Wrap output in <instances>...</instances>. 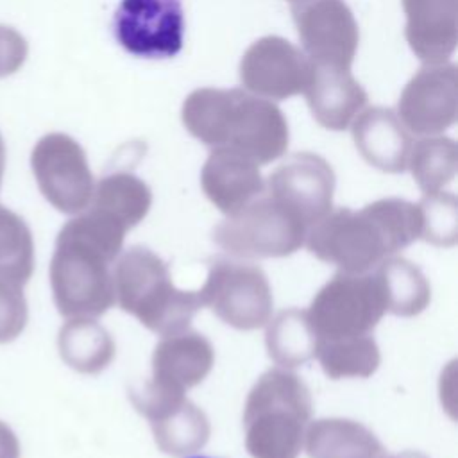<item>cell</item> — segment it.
<instances>
[{"label": "cell", "mask_w": 458, "mask_h": 458, "mask_svg": "<svg viewBox=\"0 0 458 458\" xmlns=\"http://www.w3.org/2000/svg\"><path fill=\"white\" fill-rule=\"evenodd\" d=\"M125 233L118 220L91 206L61 227L50 259V286L63 317L95 318L114 304L111 263Z\"/></svg>", "instance_id": "cell-1"}, {"label": "cell", "mask_w": 458, "mask_h": 458, "mask_svg": "<svg viewBox=\"0 0 458 458\" xmlns=\"http://www.w3.org/2000/svg\"><path fill=\"white\" fill-rule=\"evenodd\" d=\"M422 220L417 204L403 199H379L360 211L331 209L306 233L308 250L342 272L365 274L394 252L420 238Z\"/></svg>", "instance_id": "cell-2"}, {"label": "cell", "mask_w": 458, "mask_h": 458, "mask_svg": "<svg viewBox=\"0 0 458 458\" xmlns=\"http://www.w3.org/2000/svg\"><path fill=\"white\" fill-rule=\"evenodd\" d=\"M186 131L209 147L234 148L258 165L286 152L288 123L268 98L233 88H200L182 104Z\"/></svg>", "instance_id": "cell-3"}, {"label": "cell", "mask_w": 458, "mask_h": 458, "mask_svg": "<svg viewBox=\"0 0 458 458\" xmlns=\"http://www.w3.org/2000/svg\"><path fill=\"white\" fill-rule=\"evenodd\" d=\"M311 417V394L284 369L267 370L247 395L245 447L252 458H295Z\"/></svg>", "instance_id": "cell-4"}, {"label": "cell", "mask_w": 458, "mask_h": 458, "mask_svg": "<svg viewBox=\"0 0 458 458\" xmlns=\"http://www.w3.org/2000/svg\"><path fill=\"white\" fill-rule=\"evenodd\" d=\"M113 283L120 308L163 336L188 329L202 306L199 292L175 288L168 265L141 245H134L120 256L113 270Z\"/></svg>", "instance_id": "cell-5"}, {"label": "cell", "mask_w": 458, "mask_h": 458, "mask_svg": "<svg viewBox=\"0 0 458 458\" xmlns=\"http://www.w3.org/2000/svg\"><path fill=\"white\" fill-rule=\"evenodd\" d=\"M308 227L270 195L261 193L213 229L215 243L238 258H281L302 247Z\"/></svg>", "instance_id": "cell-6"}, {"label": "cell", "mask_w": 458, "mask_h": 458, "mask_svg": "<svg viewBox=\"0 0 458 458\" xmlns=\"http://www.w3.org/2000/svg\"><path fill=\"white\" fill-rule=\"evenodd\" d=\"M385 311L376 276L338 272L317 292L306 313L318 340L369 335Z\"/></svg>", "instance_id": "cell-7"}, {"label": "cell", "mask_w": 458, "mask_h": 458, "mask_svg": "<svg viewBox=\"0 0 458 458\" xmlns=\"http://www.w3.org/2000/svg\"><path fill=\"white\" fill-rule=\"evenodd\" d=\"M202 306L236 329H258L270 320L272 290L265 272L252 263L218 258L209 265L199 292Z\"/></svg>", "instance_id": "cell-8"}, {"label": "cell", "mask_w": 458, "mask_h": 458, "mask_svg": "<svg viewBox=\"0 0 458 458\" xmlns=\"http://www.w3.org/2000/svg\"><path fill=\"white\" fill-rule=\"evenodd\" d=\"M30 166L43 197L61 213L84 211L93 197V174L84 148L68 134H45L32 148Z\"/></svg>", "instance_id": "cell-9"}, {"label": "cell", "mask_w": 458, "mask_h": 458, "mask_svg": "<svg viewBox=\"0 0 458 458\" xmlns=\"http://www.w3.org/2000/svg\"><path fill=\"white\" fill-rule=\"evenodd\" d=\"M134 408L148 420L157 447L172 456L195 453L206 445L211 426L206 413L184 397V392L145 381L131 388Z\"/></svg>", "instance_id": "cell-10"}, {"label": "cell", "mask_w": 458, "mask_h": 458, "mask_svg": "<svg viewBox=\"0 0 458 458\" xmlns=\"http://www.w3.org/2000/svg\"><path fill=\"white\" fill-rule=\"evenodd\" d=\"M116 41L132 55L166 59L181 52L184 13L181 0H122L113 16Z\"/></svg>", "instance_id": "cell-11"}, {"label": "cell", "mask_w": 458, "mask_h": 458, "mask_svg": "<svg viewBox=\"0 0 458 458\" xmlns=\"http://www.w3.org/2000/svg\"><path fill=\"white\" fill-rule=\"evenodd\" d=\"M292 16L311 63L351 70L360 34L344 0H295Z\"/></svg>", "instance_id": "cell-12"}, {"label": "cell", "mask_w": 458, "mask_h": 458, "mask_svg": "<svg viewBox=\"0 0 458 458\" xmlns=\"http://www.w3.org/2000/svg\"><path fill=\"white\" fill-rule=\"evenodd\" d=\"M265 190L310 229L331 211L335 172L318 154L297 152L268 175Z\"/></svg>", "instance_id": "cell-13"}, {"label": "cell", "mask_w": 458, "mask_h": 458, "mask_svg": "<svg viewBox=\"0 0 458 458\" xmlns=\"http://www.w3.org/2000/svg\"><path fill=\"white\" fill-rule=\"evenodd\" d=\"M310 75L308 55L279 36L259 38L240 61V81L245 89L270 100L304 93Z\"/></svg>", "instance_id": "cell-14"}, {"label": "cell", "mask_w": 458, "mask_h": 458, "mask_svg": "<svg viewBox=\"0 0 458 458\" xmlns=\"http://www.w3.org/2000/svg\"><path fill=\"white\" fill-rule=\"evenodd\" d=\"M399 120L415 134H438L456 122L458 75L453 63L426 64L399 97Z\"/></svg>", "instance_id": "cell-15"}, {"label": "cell", "mask_w": 458, "mask_h": 458, "mask_svg": "<svg viewBox=\"0 0 458 458\" xmlns=\"http://www.w3.org/2000/svg\"><path fill=\"white\" fill-rule=\"evenodd\" d=\"M200 184L206 197L225 215L265 193L259 165L229 147H213L202 166Z\"/></svg>", "instance_id": "cell-16"}, {"label": "cell", "mask_w": 458, "mask_h": 458, "mask_svg": "<svg viewBox=\"0 0 458 458\" xmlns=\"http://www.w3.org/2000/svg\"><path fill=\"white\" fill-rule=\"evenodd\" d=\"M404 36L413 54L426 64L445 63L458 39V0H403Z\"/></svg>", "instance_id": "cell-17"}, {"label": "cell", "mask_w": 458, "mask_h": 458, "mask_svg": "<svg viewBox=\"0 0 458 458\" xmlns=\"http://www.w3.org/2000/svg\"><path fill=\"white\" fill-rule=\"evenodd\" d=\"M304 95L313 118L331 131L347 129L369 100L351 70L315 63Z\"/></svg>", "instance_id": "cell-18"}, {"label": "cell", "mask_w": 458, "mask_h": 458, "mask_svg": "<svg viewBox=\"0 0 458 458\" xmlns=\"http://www.w3.org/2000/svg\"><path fill=\"white\" fill-rule=\"evenodd\" d=\"M215 351L211 342L197 331L165 336L152 354V381L174 390L199 385L211 370Z\"/></svg>", "instance_id": "cell-19"}, {"label": "cell", "mask_w": 458, "mask_h": 458, "mask_svg": "<svg viewBox=\"0 0 458 458\" xmlns=\"http://www.w3.org/2000/svg\"><path fill=\"white\" fill-rule=\"evenodd\" d=\"M352 138L361 157L388 174L404 172L411 138L399 116L386 107H369L352 123Z\"/></svg>", "instance_id": "cell-20"}, {"label": "cell", "mask_w": 458, "mask_h": 458, "mask_svg": "<svg viewBox=\"0 0 458 458\" xmlns=\"http://www.w3.org/2000/svg\"><path fill=\"white\" fill-rule=\"evenodd\" d=\"M304 437L310 458H377L385 454L377 437L349 419L315 420Z\"/></svg>", "instance_id": "cell-21"}, {"label": "cell", "mask_w": 458, "mask_h": 458, "mask_svg": "<svg viewBox=\"0 0 458 458\" xmlns=\"http://www.w3.org/2000/svg\"><path fill=\"white\" fill-rule=\"evenodd\" d=\"M59 354L77 372L98 374L114 358V342L91 317H73L59 331Z\"/></svg>", "instance_id": "cell-22"}, {"label": "cell", "mask_w": 458, "mask_h": 458, "mask_svg": "<svg viewBox=\"0 0 458 458\" xmlns=\"http://www.w3.org/2000/svg\"><path fill=\"white\" fill-rule=\"evenodd\" d=\"M386 311L399 317H415L426 310L431 288L420 268L404 258H386L374 272Z\"/></svg>", "instance_id": "cell-23"}, {"label": "cell", "mask_w": 458, "mask_h": 458, "mask_svg": "<svg viewBox=\"0 0 458 458\" xmlns=\"http://www.w3.org/2000/svg\"><path fill=\"white\" fill-rule=\"evenodd\" d=\"M89 204L118 220L125 229H132L147 216L152 204V191L134 174L113 172L97 182Z\"/></svg>", "instance_id": "cell-24"}, {"label": "cell", "mask_w": 458, "mask_h": 458, "mask_svg": "<svg viewBox=\"0 0 458 458\" xmlns=\"http://www.w3.org/2000/svg\"><path fill=\"white\" fill-rule=\"evenodd\" d=\"M265 342L268 356L281 367L304 365L317 351V335L308 313L297 308L277 313L267 327Z\"/></svg>", "instance_id": "cell-25"}, {"label": "cell", "mask_w": 458, "mask_h": 458, "mask_svg": "<svg viewBox=\"0 0 458 458\" xmlns=\"http://www.w3.org/2000/svg\"><path fill=\"white\" fill-rule=\"evenodd\" d=\"M315 356L331 379L369 377L381 361L379 347L370 335L345 338H318Z\"/></svg>", "instance_id": "cell-26"}, {"label": "cell", "mask_w": 458, "mask_h": 458, "mask_svg": "<svg viewBox=\"0 0 458 458\" xmlns=\"http://www.w3.org/2000/svg\"><path fill=\"white\" fill-rule=\"evenodd\" d=\"M456 143L451 138H424L411 145L408 166L419 188L426 193H437L454 179L456 174Z\"/></svg>", "instance_id": "cell-27"}, {"label": "cell", "mask_w": 458, "mask_h": 458, "mask_svg": "<svg viewBox=\"0 0 458 458\" xmlns=\"http://www.w3.org/2000/svg\"><path fill=\"white\" fill-rule=\"evenodd\" d=\"M34 272V240L25 220L0 204V279L27 284Z\"/></svg>", "instance_id": "cell-28"}, {"label": "cell", "mask_w": 458, "mask_h": 458, "mask_svg": "<svg viewBox=\"0 0 458 458\" xmlns=\"http://www.w3.org/2000/svg\"><path fill=\"white\" fill-rule=\"evenodd\" d=\"M420 209V238L438 245L451 247L458 240V211L453 193H426L417 204Z\"/></svg>", "instance_id": "cell-29"}, {"label": "cell", "mask_w": 458, "mask_h": 458, "mask_svg": "<svg viewBox=\"0 0 458 458\" xmlns=\"http://www.w3.org/2000/svg\"><path fill=\"white\" fill-rule=\"evenodd\" d=\"M29 308L23 286L0 279V344L13 342L27 326Z\"/></svg>", "instance_id": "cell-30"}, {"label": "cell", "mask_w": 458, "mask_h": 458, "mask_svg": "<svg viewBox=\"0 0 458 458\" xmlns=\"http://www.w3.org/2000/svg\"><path fill=\"white\" fill-rule=\"evenodd\" d=\"M29 45L13 27L0 25V77H7L21 68L27 59Z\"/></svg>", "instance_id": "cell-31"}, {"label": "cell", "mask_w": 458, "mask_h": 458, "mask_svg": "<svg viewBox=\"0 0 458 458\" xmlns=\"http://www.w3.org/2000/svg\"><path fill=\"white\" fill-rule=\"evenodd\" d=\"M0 458H20L18 437L2 420H0Z\"/></svg>", "instance_id": "cell-32"}, {"label": "cell", "mask_w": 458, "mask_h": 458, "mask_svg": "<svg viewBox=\"0 0 458 458\" xmlns=\"http://www.w3.org/2000/svg\"><path fill=\"white\" fill-rule=\"evenodd\" d=\"M377 458H428L424 456L422 453H417V451H403L399 454H394V456H386V454H381Z\"/></svg>", "instance_id": "cell-33"}, {"label": "cell", "mask_w": 458, "mask_h": 458, "mask_svg": "<svg viewBox=\"0 0 458 458\" xmlns=\"http://www.w3.org/2000/svg\"><path fill=\"white\" fill-rule=\"evenodd\" d=\"M4 170H5V145L0 134V186H2V177H4Z\"/></svg>", "instance_id": "cell-34"}, {"label": "cell", "mask_w": 458, "mask_h": 458, "mask_svg": "<svg viewBox=\"0 0 458 458\" xmlns=\"http://www.w3.org/2000/svg\"><path fill=\"white\" fill-rule=\"evenodd\" d=\"M191 458H206V456H191Z\"/></svg>", "instance_id": "cell-35"}, {"label": "cell", "mask_w": 458, "mask_h": 458, "mask_svg": "<svg viewBox=\"0 0 458 458\" xmlns=\"http://www.w3.org/2000/svg\"><path fill=\"white\" fill-rule=\"evenodd\" d=\"M292 2H295V0H292Z\"/></svg>", "instance_id": "cell-36"}]
</instances>
